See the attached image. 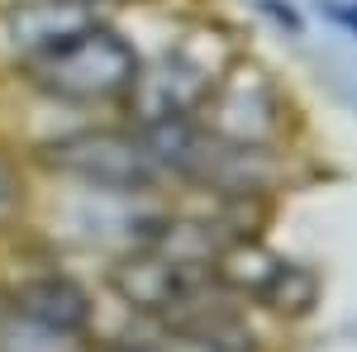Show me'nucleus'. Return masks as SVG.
Listing matches in <instances>:
<instances>
[{
  "mask_svg": "<svg viewBox=\"0 0 357 352\" xmlns=\"http://www.w3.org/2000/svg\"><path fill=\"white\" fill-rule=\"evenodd\" d=\"M220 72L210 67V57L195 53H167L153 72H138L129 86V109H134V124H162V119H191L205 109V100L215 95Z\"/></svg>",
  "mask_w": 357,
  "mask_h": 352,
  "instance_id": "6",
  "label": "nucleus"
},
{
  "mask_svg": "<svg viewBox=\"0 0 357 352\" xmlns=\"http://www.w3.org/2000/svg\"><path fill=\"white\" fill-rule=\"evenodd\" d=\"M257 5H262V10H267V15H272L291 38H305V20H301V10H296L291 0H257Z\"/></svg>",
  "mask_w": 357,
  "mask_h": 352,
  "instance_id": "12",
  "label": "nucleus"
},
{
  "mask_svg": "<svg viewBox=\"0 0 357 352\" xmlns=\"http://www.w3.org/2000/svg\"><path fill=\"white\" fill-rule=\"evenodd\" d=\"M96 24L86 5H67V0H38V5H24L10 15V48L24 57V62H38L53 48H62L67 38H77Z\"/></svg>",
  "mask_w": 357,
  "mask_h": 352,
  "instance_id": "9",
  "label": "nucleus"
},
{
  "mask_svg": "<svg viewBox=\"0 0 357 352\" xmlns=\"http://www.w3.org/2000/svg\"><path fill=\"white\" fill-rule=\"evenodd\" d=\"M10 300H15V314L20 319L48 328V333H62V338H77L91 324V296H86L72 276H57V271L24 281Z\"/></svg>",
  "mask_w": 357,
  "mask_h": 352,
  "instance_id": "8",
  "label": "nucleus"
},
{
  "mask_svg": "<svg viewBox=\"0 0 357 352\" xmlns=\"http://www.w3.org/2000/svg\"><path fill=\"white\" fill-rule=\"evenodd\" d=\"M210 291H215L210 262H191V257H176L162 247L129 252L114 267V296L129 309H143V314H172V309L210 296Z\"/></svg>",
  "mask_w": 357,
  "mask_h": 352,
  "instance_id": "4",
  "label": "nucleus"
},
{
  "mask_svg": "<svg viewBox=\"0 0 357 352\" xmlns=\"http://www.w3.org/2000/svg\"><path fill=\"white\" fill-rule=\"evenodd\" d=\"M272 181H276L272 148H252V143H220L210 171L200 176V186H215L220 195H234V200L262 195V190H272Z\"/></svg>",
  "mask_w": 357,
  "mask_h": 352,
  "instance_id": "10",
  "label": "nucleus"
},
{
  "mask_svg": "<svg viewBox=\"0 0 357 352\" xmlns=\"http://www.w3.org/2000/svg\"><path fill=\"white\" fill-rule=\"evenodd\" d=\"M67 5H86V10H91V5H100V0H67Z\"/></svg>",
  "mask_w": 357,
  "mask_h": 352,
  "instance_id": "15",
  "label": "nucleus"
},
{
  "mask_svg": "<svg viewBox=\"0 0 357 352\" xmlns=\"http://www.w3.org/2000/svg\"><path fill=\"white\" fill-rule=\"evenodd\" d=\"M29 72H33L29 82L38 91H48L57 100H72V105H91V100L129 95V86L143 72V62H138L129 38H119L114 29L91 24L86 33L67 38L48 57L29 62Z\"/></svg>",
  "mask_w": 357,
  "mask_h": 352,
  "instance_id": "1",
  "label": "nucleus"
},
{
  "mask_svg": "<svg viewBox=\"0 0 357 352\" xmlns=\"http://www.w3.org/2000/svg\"><path fill=\"white\" fill-rule=\"evenodd\" d=\"M100 352H158V348H153V343H148V348H138V343H134V348H129V343H119V348H100Z\"/></svg>",
  "mask_w": 357,
  "mask_h": 352,
  "instance_id": "14",
  "label": "nucleus"
},
{
  "mask_svg": "<svg viewBox=\"0 0 357 352\" xmlns=\"http://www.w3.org/2000/svg\"><path fill=\"white\" fill-rule=\"evenodd\" d=\"M0 314H5V300H0Z\"/></svg>",
  "mask_w": 357,
  "mask_h": 352,
  "instance_id": "16",
  "label": "nucleus"
},
{
  "mask_svg": "<svg viewBox=\"0 0 357 352\" xmlns=\"http://www.w3.org/2000/svg\"><path fill=\"white\" fill-rule=\"evenodd\" d=\"M200 124L220 143H252V148H267L281 124H286V105L276 95V86L262 77V72H234V77H220L215 95L200 109Z\"/></svg>",
  "mask_w": 357,
  "mask_h": 352,
  "instance_id": "5",
  "label": "nucleus"
},
{
  "mask_svg": "<svg viewBox=\"0 0 357 352\" xmlns=\"http://www.w3.org/2000/svg\"><path fill=\"white\" fill-rule=\"evenodd\" d=\"M167 224H172V210H162L153 195H119V190H86V186L57 215V229L67 243L96 247L110 257H129V252L153 247Z\"/></svg>",
  "mask_w": 357,
  "mask_h": 352,
  "instance_id": "2",
  "label": "nucleus"
},
{
  "mask_svg": "<svg viewBox=\"0 0 357 352\" xmlns=\"http://www.w3.org/2000/svg\"><path fill=\"white\" fill-rule=\"evenodd\" d=\"M138 138H143L148 158L158 162V171H162V176L172 171V176H181V181H195V186H200V176L210 171L215 148H220V138L200 124V114H191V119L143 124V129H138Z\"/></svg>",
  "mask_w": 357,
  "mask_h": 352,
  "instance_id": "7",
  "label": "nucleus"
},
{
  "mask_svg": "<svg viewBox=\"0 0 357 352\" xmlns=\"http://www.w3.org/2000/svg\"><path fill=\"white\" fill-rule=\"evenodd\" d=\"M319 15L333 20L338 29H353L357 33V5H343V0H319Z\"/></svg>",
  "mask_w": 357,
  "mask_h": 352,
  "instance_id": "13",
  "label": "nucleus"
},
{
  "mask_svg": "<svg viewBox=\"0 0 357 352\" xmlns=\"http://www.w3.org/2000/svg\"><path fill=\"white\" fill-rule=\"evenodd\" d=\"M24 210V176L10 158H0V229Z\"/></svg>",
  "mask_w": 357,
  "mask_h": 352,
  "instance_id": "11",
  "label": "nucleus"
},
{
  "mask_svg": "<svg viewBox=\"0 0 357 352\" xmlns=\"http://www.w3.org/2000/svg\"><path fill=\"white\" fill-rule=\"evenodd\" d=\"M43 167H53L57 176H72L86 190H119V195H153L162 181L138 129L134 134H124V129L72 134L43 153Z\"/></svg>",
  "mask_w": 357,
  "mask_h": 352,
  "instance_id": "3",
  "label": "nucleus"
}]
</instances>
